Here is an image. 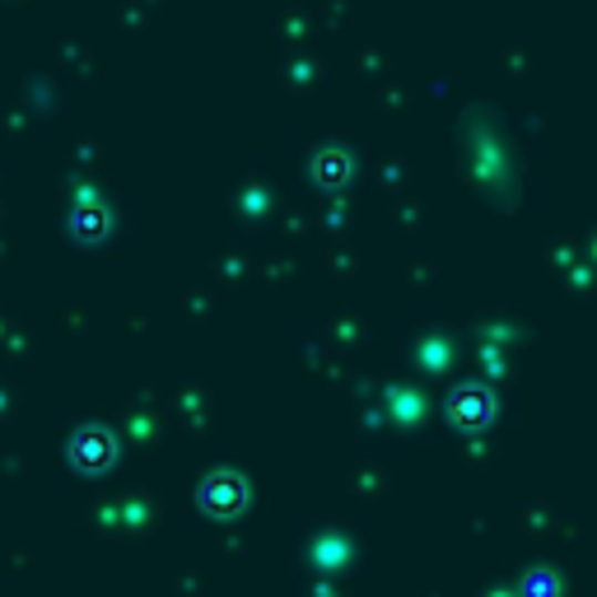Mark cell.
Here are the masks:
<instances>
[{
	"label": "cell",
	"mask_w": 597,
	"mask_h": 597,
	"mask_svg": "<svg viewBox=\"0 0 597 597\" xmlns=\"http://www.w3.org/2000/svg\"><path fill=\"white\" fill-rule=\"evenodd\" d=\"M202 504L210 508V514H238V508H243V481H238V476H215V481H206Z\"/></svg>",
	"instance_id": "obj_1"
},
{
	"label": "cell",
	"mask_w": 597,
	"mask_h": 597,
	"mask_svg": "<svg viewBox=\"0 0 597 597\" xmlns=\"http://www.w3.org/2000/svg\"><path fill=\"white\" fill-rule=\"evenodd\" d=\"M453 415L462 420V425H476V420L491 415V397H481V392H462V397H453Z\"/></svg>",
	"instance_id": "obj_2"
},
{
	"label": "cell",
	"mask_w": 597,
	"mask_h": 597,
	"mask_svg": "<svg viewBox=\"0 0 597 597\" xmlns=\"http://www.w3.org/2000/svg\"><path fill=\"white\" fill-rule=\"evenodd\" d=\"M75 457L84 462V467H99V462H107V439H103V434H84L80 449H75Z\"/></svg>",
	"instance_id": "obj_3"
}]
</instances>
